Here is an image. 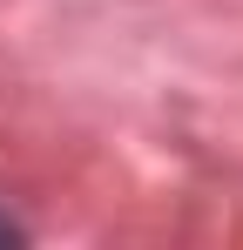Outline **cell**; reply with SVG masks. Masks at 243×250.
Returning a JSON list of instances; mask_svg holds the SVG:
<instances>
[{
	"mask_svg": "<svg viewBox=\"0 0 243 250\" xmlns=\"http://www.w3.org/2000/svg\"><path fill=\"white\" fill-rule=\"evenodd\" d=\"M14 237H20V230H14V223H7V216H0V244H14Z\"/></svg>",
	"mask_w": 243,
	"mask_h": 250,
	"instance_id": "obj_1",
	"label": "cell"
}]
</instances>
